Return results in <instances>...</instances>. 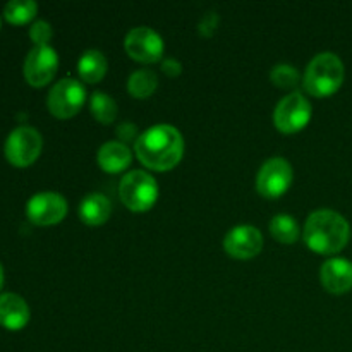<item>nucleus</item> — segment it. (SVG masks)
Returning a JSON list of instances; mask_svg holds the SVG:
<instances>
[{"instance_id":"obj_1","label":"nucleus","mask_w":352,"mask_h":352,"mask_svg":"<svg viewBox=\"0 0 352 352\" xmlns=\"http://www.w3.org/2000/svg\"><path fill=\"white\" fill-rule=\"evenodd\" d=\"M134 144L140 162L151 170H170L184 155L182 134L168 124H158L144 131Z\"/></svg>"},{"instance_id":"obj_2","label":"nucleus","mask_w":352,"mask_h":352,"mask_svg":"<svg viewBox=\"0 0 352 352\" xmlns=\"http://www.w3.org/2000/svg\"><path fill=\"white\" fill-rule=\"evenodd\" d=\"M306 246L318 254H337L351 239V226L340 213L333 210H318L306 220Z\"/></svg>"},{"instance_id":"obj_3","label":"nucleus","mask_w":352,"mask_h":352,"mask_svg":"<svg viewBox=\"0 0 352 352\" xmlns=\"http://www.w3.org/2000/svg\"><path fill=\"white\" fill-rule=\"evenodd\" d=\"M344 78L346 71L342 60L332 52H323L316 55L306 67L305 88L316 98H327L339 91Z\"/></svg>"},{"instance_id":"obj_4","label":"nucleus","mask_w":352,"mask_h":352,"mask_svg":"<svg viewBox=\"0 0 352 352\" xmlns=\"http://www.w3.org/2000/svg\"><path fill=\"white\" fill-rule=\"evenodd\" d=\"M119 196L131 212H146L157 203L158 184L148 172L133 170L120 181Z\"/></svg>"},{"instance_id":"obj_5","label":"nucleus","mask_w":352,"mask_h":352,"mask_svg":"<svg viewBox=\"0 0 352 352\" xmlns=\"http://www.w3.org/2000/svg\"><path fill=\"white\" fill-rule=\"evenodd\" d=\"M43 140L36 129L21 126L9 134L6 141V158L14 167H30L41 153Z\"/></svg>"},{"instance_id":"obj_6","label":"nucleus","mask_w":352,"mask_h":352,"mask_svg":"<svg viewBox=\"0 0 352 352\" xmlns=\"http://www.w3.org/2000/svg\"><path fill=\"white\" fill-rule=\"evenodd\" d=\"M309 120H311V105L308 98L298 91L285 96L274 112L275 127L284 134L299 133L308 126Z\"/></svg>"},{"instance_id":"obj_7","label":"nucleus","mask_w":352,"mask_h":352,"mask_svg":"<svg viewBox=\"0 0 352 352\" xmlns=\"http://www.w3.org/2000/svg\"><path fill=\"white\" fill-rule=\"evenodd\" d=\"M86 91L76 79H62L48 93L47 105L57 119H71L81 110Z\"/></svg>"},{"instance_id":"obj_8","label":"nucleus","mask_w":352,"mask_h":352,"mask_svg":"<svg viewBox=\"0 0 352 352\" xmlns=\"http://www.w3.org/2000/svg\"><path fill=\"white\" fill-rule=\"evenodd\" d=\"M291 164L284 158H270L258 172L256 191L265 198H280L291 188Z\"/></svg>"},{"instance_id":"obj_9","label":"nucleus","mask_w":352,"mask_h":352,"mask_svg":"<svg viewBox=\"0 0 352 352\" xmlns=\"http://www.w3.org/2000/svg\"><path fill=\"white\" fill-rule=\"evenodd\" d=\"M65 213H67V201L57 192H38L26 205V215L30 222L40 227L62 222Z\"/></svg>"},{"instance_id":"obj_10","label":"nucleus","mask_w":352,"mask_h":352,"mask_svg":"<svg viewBox=\"0 0 352 352\" xmlns=\"http://www.w3.org/2000/svg\"><path fill=\"white\" fill-rule=\"evenodd\" d=\"M124 48L131 58L143 62V64L160 60L164 55V41H162L160 34L146 26L131 30L124 41Z\"/></svg>"},{"instance_id":"obj_11","label":"nucleus","mask_w":352,"mask_h":352,"mask_svg":"<svg viewBox=\"0 0 352 352\" xmlns=\"http://www.w3.org/2000/svg\"><path fill=\"white\" fill-rule=\"evenodd\" d=\"M58 67L57 52L52 47H34L24 60V78L34 88L47 86Z\"/></svg>"},{"instance_id":"obj_12","label":"nucleus","mask_w":352,"mask_h":352,"mask_svg":"<svg viewBox=\"0 0 352 352\" xmlns=\"http://www.w3.org/2000/svg\"><path fill=\"white\" fill-rule=\"evenodd\" d=\"M227 254L236 260H251L263 250V236L251 226H239L229 230L223 239Z\"/></svg>"},{"instance_id":"obj_13","label":"nucleus","mask_w":352,"mask_h":352,"mask_svg":"<svg viewBox=\"0 0 352 352\" xmlns=\"http://www.w3.org/2000/svg\"><path fill=\"white\" fill-rule=\"evenodd\" d=\"M320 278L329 292L346 294L352 289V263L346 258H332L323 263Z\"/></svg>"},{"instance_id":"obj_14","label":"nucleus","mask_w":352,"mask_h":352,"mask_svg":"<svg viewBox=\"0 0 352 352\" xmlns=\"http://www.w3.org/2000/svg\"><path fill=\"white\" fill-rule=\"evenodd\" d=\"M30 308L26 301L17 294H2L0 296V325L7 330L24 329L30 322Z\"/></svg>"},{"instance_id":"obj_15","label":"nucleus","mask_w":352,"mask_h":352,"mask_svg":"<svg viewBox=\"0 0 352 352\" xmlns=\"http://www.w3.org/2000/svg\"><path fill=\"white\" fill-rule=\"evenodd\" d=\"M98 165L109 174H119V172L126 170L131 165L133 155H131L129 148L119 141H110L105 143L98 150Z\"/></svg>"},{"instance_id":"obj_16","label":"nucleus","mask_w":352,"mask_h":352,"mask_svg":"<svg viewBox=\"0 0 352 352\" xmlns=\"http://www.w3.org/2000/svg\"><path fill=\"white\" fill-rule=\"evenodd\" d=\"M112 205L100 192H91L79 205V217L88 226H103L110 219Z\"/></svg>"},{"instance_id":"obj_17","label":"nucleus","mask_w":352,"mask_h":352,"mask_svg":"<svg viewBox=\"0 0 352 352\" xmlns=\"http://www.w3.org/2000/svg\"><path fill=\"white\" fill-rule=\"evenodd\" d=\"M107 58L100 50H88L81 55L78 62V74L85 82L95 85L107 74Z\"/></svg>"},{"instance_id":"obj_18","label":"nucleus","mask_w":352,"mask_h":352,"mask_svg":"<svg viewBox=\"0 0 352 352\" xmlns=\"http://www.w3.org/2000/svg\"><path fill=\"white\" fill-rule=\"evenodd\" d=\"M158 86L157 74L150 69H141V71H136L131 74L129 81H127V89H129L131 95L134 98H150L155 93Z\"/></svg>"},{"instance_id":"obj_19","label":"nucleus","mask_w":352,"mask_h":352,"mask_svg":"<svg viewBox=\"0 0 352 352\" xmlns=\"http://www.w3.org/2000/svg\"><path fill=\"white\" fill-rule=\"evenodd\" d=\"M89 109H91V116L100 124H112L117 117L116 100L107 93H93L91 100H89Z\"/></svg>"},{"instance_id":"obj_20","label":"nucleus","mask_w":352,"mask_h":352,"mask_svg":"<svg viewBox=\"0 0 352 352\" xmlns=\"http://www.w3.org/2000/svg\"><path fill=\"white\" fill-rule=\"evenodd\" d=\"M270 234L282 244H292L299 239V226L294 217L277 215L270 222Z\"/></svg>"},{"instance_id":"obj_21","label":"nucleus","mask_w":352,"mask_h":352,"mask_svg":"<svg viewBox=\"0 0 352 352\" xmlns=\"http://www.w3.org/2000/svg\"><path fill=\"white\" fill-rule=\"evenodd\" d=\"M36 10L38 6L31 0H12L3 7V16L10 24L21 26V24L30 23L36 16Z\"/></svg>"},{"instance_id":"obj_22","label":"nucleus","mask_w":352,"mask_h":352,"mask_svg":"<svg viewBox=\"0 0 352 352\" xmlns=\"http://www.w3.org/2000/svg\"><path fill=\"white\" fill-rule=\"evenodd\" d=\"M270 79L275 86L282 89H291L299 85V72L298 69L289 64H280L272 69Z\"/></svg>"},{"instance_id":"obj_23","label":"nucleus","mask_w":352,"mask_h":352,"mask_svg":"<svg viewBox=\"0 0 352 352\" xmlns=\"http://www.w3.org/2000/svg\"><path fill=\"white\" fill-rule=\"evenodd\" d=\"M30 38L36 47H47L52 38V28L47 21H36L30 30Z\"/></svg>"},{"instance_id":"obj_24","label":"nucleus","mask_w":352,"mask_h":352,"mask_svg":"<svg viewBox=\"0 0 352 352\" xmlns=\"http://www.w3.org/2000/svg\"><path fill=\"white\" fill-rule=\"evenodd\" d=\"M117 136H119L122 141H134V143H136L138 138H140L138 136L136 126L131 122L120 124V126L117 127Z\"/></svg>"},{"instance_id":"obj_25","label":"nucleus","mask_w":352,"mask_h":352,"mask_svg":"<svg viewBox=\"0 0 352 352\" xmlns=\"http://www.w3.org/2000/svg\"><path fill=\"white\" fill-rule=\"evenodd\" d=\"M217 23H219V19H217L215 14H206V16L203 17L201 24H199V31H201V34H205V36H212L213 31H215L217 28Z\"/></svg>"},{"instance_id":"obj_26","label":"nucleus","mask_w":352,"mask_h":352,"mask_svg":"<svg viewBox=\"0 0 352 352\" xmlns=\"http://www.w3.org/2000/svg\"><path fill=\"white\" fill-rule=\"evenodd\" d=\"M162 69H164V72L168 78H177L182 72L181 62H177L175 58H165L164 64H162Z\"/></svg>"},{"instance_id":"obj_27","label":"nucleus","mask_w":352,"mask_h":352,"mask_svg":"<svg viewBox=\"0 0 352 352\" xmlns=\"http://www.w3.org/2000/svg\"><path fill=\"white\" fill-rule=\"evenodd\" d=\"M2 285H3V268L2 265H0V289H2Z\"/></svg>"}]
</instances>
